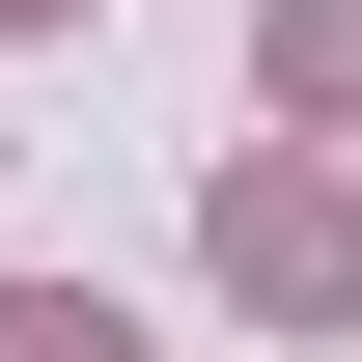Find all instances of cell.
Wrapping results in <instances>:
<instances>
[{
  "label": "cell",
  "mask_w": 362,
  "mask_h": 362,
  "mask_svg": "<svg viewBox=\"0 0 362 362\" xmlns=\"http://www.w3.org/2000/svg\"><path fill=\"white\" fill-rule=\"evenodd\" d=\"M0 362H139V334L84 307V279H0Z\"/></svg>",
  "instance_id": "3957f363"
},
{
  "label": "cell",
  "mask_w": 362,
  "mask_h": 362,
  "mask_svg": "<svg viewBox=\"0 0 362 362\" xmlns=\"http://www.w3.org/2000/svg\"><path fill=\"white\" fill-rule=\"evenodd\" d=\"M0 28H56V0H0Z\"/></svg>",
  "instance_id": "277c9868"
},
{
  "label": "cell",
  "mask_w": 362,
  "mask_h": 362,
  "mask_svg": "<svg viewBox=\"0 0 362 362\" xmlns=\"http://www.w3.org/2000/svg\"><path fill=\"white\" fill-rule=\"evenodd\" d=\"M251 56H279V112H307V139L362 112V0H279V28H251Z\"/></svg>",
  "instance_id": "7a4b0ae2"
},
{
  "label": "cell",
  "mask_w": 362,
  "mask_h": 362,
  "mask_svg": "<svg viewBox=\"0 0 362 362\" xmlns=\"http://www.w3.org/2000/svg\"><path fill=\"white\" fill-rule=\"evenodd\" d=\"M223 307L362 334V195H334V168H223Z\"/></svg>",
  "instance_id": "6da1fadb"
}]
</instances>
